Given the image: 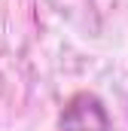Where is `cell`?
Instances as JSON below:
<instances>
[{
	"instance_id": "1",
	"label": "cell",
	"mask_w": 128,
	"mask_h": 131,
	"mask_svg": "<svg viewBox=\"0 0 128 131\" xmlns=\"http://www.w3.org/2000/svg\"><path fill=\"white\" fill-rule=\"evenodd\" d=\"M64 131H110L107 110L95 95H76L61 113Z\"/></svg>"
}]
</instances>
